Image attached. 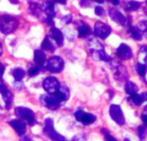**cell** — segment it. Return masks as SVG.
<instances>
[{"label":"cell","instance_id":"1","mask_svg":"<svg viewBox=\"0 0 147 141\" xmlns=\"http://www.w3.org/2000/svg\"><path fill=\"white\" fill-rule=\"evenodd\" d=\"M19 24V21L9 15H3L0 16V31L4 34L13 33Z\"/></svg>","mask_w":147,"mask_h":141},{"label":"cell","instance_id":"2","mask_svg":"<svg viewBox=\"0 0 147 141\" xmlns=\"http://www.w3.org/2000/svg\"><path fill=\"white\" fill-rule=\"evenodd\" d=\"M16 115L20 118V120L27 122L28 125L33 126L36 123V118L34 111L30 109L24 108V107H18L15 109Z\"/></svg>","mask_w":147,"mask_h":141},{"label":"cell","instance_id":"3","mask_svg":"<svg viewBox=\"0 0 147 141\" xmlns=\"http://www.w3.org/2000/svg\"><path fill=\"white\" fill-rule=\"evenodd\" d=\"M43 132L47 136H48L53 141H61L65 140V138L62 135H60L59 133H57L56 130L54 129L53 121L52 119L48 118V119L46 120Z\"/></svg>","mask_w":147,"mask_h":141},{"label":"cell","instance_id":"4","mask_svg":"<svg viewBox=\"0 0 147 141\" xmlns=\"http://www.w3.org/2000/svg\"><path fill=\"white\" fill-rule=\"evenodd\" d=\"M109 16L113 21H115L116 23L122 27H127L129 28L131 26V20L127 17H126L119 9L116 8H112L109 9Z\"/></svg>","mask_w":147,"mask_h":141},{"label":"cell","instance_id":"5","mask_svg":"<svg viewBox=\"0 0 147 141\" xmlns=\"http://www.w3.org/2000/svg\"><path fill=\"white\" fill-rule=\"evenodd\" d=\"M63 68H64V61L60 57L53 56L48 59L47 65V71L56 73V72H61Z\"/></svg>","mask_w":147,"mask_h":141},{"label":"cell","instance_id":"6","mask_svg":"<svg viewBox=\"0 0 147 141\" xmlns=\"http://www.w3.org/2000/svg\"><path fill=\"white\" fill-rule=\"evenodd\" d=\"M111 28L109 25L102 22H96L95 24L94 28V34L96 36L101 38V39H105L107 38L110 34H111Z\"/></svg>","mask_w":147,"mask_h":141},{"label":"cell","instance_id":"7","mask_svg":"<svg viewBox=\"0 0 147 141\" xmlns=\"http://www.w3.org/2000/svg\"><path fill=\"white\" fill-rule=\"evenodd\" d=\"M60 84L54 77H48L43 81V88L48 94H53L60 88Z\"/></svg>","mask_w":147,"mask_h":141},{"label":"cell","instance_id":"8","mask_svg":"<svg viewBox=\"0 0 147 141\" xmlns=\"http://www.w3.org/2000/svg\"><path fill=\"white\" fill-rule=\"evenodd\" d=\"M110 116L114 121H115L118 125H123L125 123V117L121 108L119 105L112 104L109 109Z\"/></svg>","mask_w":147,"mask_h":141},{"label":"cell","instance_id":"9","mask_svg":"<svg viewBox=\"0 0 147 141\" xmlns=\"http://www.w3.org/2000/svg\"><path fill=\"white\" fill-rule=\"evenodd\" d=\"M42 103H44V105L51 110H56L60 107L61 102L58 99L54 93L44 96H42Z\"/></svg>","mask_w":147,"mask_h":141},{"label":"cell","instance_id":"10","mask_svg":"<svg viewBox=\"0 0 147 141\" xmlns=\"http://www.w3.org/2000/svg\"><path fill=\"white\" fill-rule=\"evenodd\" d=\"M75 118L78 121L84 124V125H90L94 123L96 120V117L90 113H86L82 110H78L75 113Z\"/></svg>","mask_w":147,"mask_h":141},{"label":"cell","instance_id":"11","mask_svg":"<svg viewBox=\"0 0 147 141\" xmlns=\"http://www.w3.org/2000/svg\"><path fill=\"white\" fill-rule=\"evenodd\" d=\"M117 56L121 59H130L133 57V52L132 49L127 45V44H121L116 50Z\"/></svg>","mask_w":147,"mask_h":141},{"label":"cell","instance_id":"12","mask_svg":"<svg viewBox=\"0 0 147 141\" xmlns=\"http://www.w3.org/2000/svg\"><path fill=\"white\" fill-rule=\"evenodd\" d=\"M0 94L2 95V96L3 98V101L5 102L6 109H9L10 107H11L12 102H13V95H12V93L8 90V88L4 84H0Z\"/></svg>","mask_w":147,"mask_h":141},{"label":"cell","instance_id":"13","mask_svg":"<svg viewBox=\"0 0 147 141\" xmlns=\"http://www.w3.org/2000/svg\"><path fill=\"white\" fill-rule=\"evenodd\" d=\"M9 125L19 135H23L26 133L27 126H26L25 121H23L22 120H19V119L12 120L11 121H9Z\"/></svg>","mask_w":147,"mask_h":141},{"label":"cell","instance_id":"14","mask_svg":"<svg viewBox=\"0 0 147 141\" xmlns=\"http://www.w3.org/2000/svg\"><path fill=\"white\" fill-rule=\"evenodd\" d=\"M49 36L55 40V42L57 43L58 46L60 47V46L63 45V43H64V36H63L62 32L59 28H55L54 26L52 27L51 29L49 30Z\"/></svg>","mask_w":147,"mask_h":141},{"label":"cell","instance_id":"15","mask_svg":"<svg viewBox=\"0 0 147 141\" xmlns=\"http://www.w3.org/2000/svg\"><path fill=\"white\" fill-rule=\"evenodd\" d=\"M41 9L42 10H44L47 16V17L50 18H53L56 15L55 12V8H54V3L53 1L51 0H47L45 1L42 4H41Z\"/></svg>","mask_w":147,"mask_h":141},{"label":"cell","instance_id":"16","mask_svg":"<svg viewBox=\"0 0 147 141\" xmlns=\"http://www.w3.org/2000/svg\"><path fill=\"white\" fill-rule=\"evenodd\" d=\"M78 36L80 38H84V37L88 36L90 34V26L86 22H82V21H80L78 22Z\"/></svg>","mask_w":147,"mask_h":141},{"label":"cell","instance_id":"17","mask_svg":"<svg viewBox=\"0 0 147 141\" xmlns=\"http://www.w3.org/2000/svg\"><path fill=\"white\" fill-rule=\"evenodd\" d=\"M34 61L37 66H42L46 62V54L42 50H35L34 55Z\"/></svg>","mask_w":147,"mask_h":141},{"label":"cell","instance_id":"18","mask_svg":"<svg viewBox=\"0 0 147 141\" xmlns=\"http://www.w3.org/2000/svg\"><path fill=\"white\" fill-rule=\"evenodd\" d=\"M115 78L117 80H120V81H125V80H127V78H128L127 70L124 66H121V65H118L117 68H116V72H115Z\"/></svg>","mask_w":147,"mask_h":141},{"label":"cell","instance_id":"19","mask_svg":"<svg viewBox=\"0 0 147 141\" xmlns=\"http://www.w3.org/2000/svg\"><path fill=\"white\" fill-rule=\"evenodd\" d=\"M94 57L96 59L103 60V61H106V62H111L112 61V58L109 55L107 54V53L105 52V50L103 48L96 51L94 53Z\"/></svg>","mask_w":147,"mask_h":141},{"label":"cell","instance_id":"20","mask_svg":"<svg viewBox=\"0 0 147 141\" xmlns=\"http://www.w3.org/2000/svg\"><path fill=\"white\" fill-rule=\"evenodd\" d=\"M125 90H126V92H127L128 95L133 96V95H134V94H137L139 88H138V86H137L134 83L129 81V82H127L126 86H125Z\"/></svg>","mask_w":147,"mask_h":141},{"label":"cell","instance_id":"21","mask_svg":"<svg viewBox=\"0 0 147 141\" xmlns=\"http://www.w3.org/2000/svg\"><path fill=\"white\" fill-rule=\"evenodd\" d=\"M41 47H42V49H44L46 51H49V52H53V50H54V47L52 44V42L50 41L48 36H46L44 38V40L41 43Z\"/></svg>","mask_w":147,"mask_h":141},{"label":"cell","instance_id":"22","mask_svg":"<svg viewBox=\"0 0 147 141\" xmlns=\"http://www.w3.org/2000/svg\"><path fill=\"white\" fill-rule=\"evenodd\" d=\"M128 29H129V32H130V34H131V35L133 36L134 39H135V40H140L142 39V34H141V32L139 30L138 28H135V27H134V26L131 25V26L128 28Z\"/></svg>","mask_w":147,"mask_h":141},{"label":"cell","instance_id":"23","mask_svg":"<svg viewBox=\"0 0 147 141\" xmlns=\"http://www.w3.org/2000/svg\"><path fill=\"white\" fill-rule=\"evenodd\" d=\"M12 75L15 78L16 81H21L25 77L26 72L24 70H22L21 68H16V69L12 71Z\"/></svg>","mask_w":147,"mask_h":141},{"label":"cell","instance_id":"24","mask_svg":"<svg viewBox=\"0 0 147 141\" xmlns=\"http://www.w3.org/2000/svg\"><path fill=\"white\" fill-rule=\"evenodd\" d=\"M140 3L137 2V1H129L127 3L126 6H125V9L127 11H132V10H137L140 7Z\"/></svg>","mask_w":147,"mask_h":141},{"label":"cell","instance_id":"25","mask_svg":"<svg viewBox=\"0 0 147 141\" xmlns=\"http://www.w3.org/2000/svg\"><path fill=\"white\" fill-rule=\"evenodd\" d=\"M29 9L32 12V14H34V16H39V14L41 12L42 9H41V4H39L37 3H30L29 4Z\"/></svg>","mask_w":147,"mask_h":141},{"label":"cell","instance_id":"26","mask_svg":"<svg viewBox=\"0 0 147 141\" xmlns=\"http://www.w3.org/2000/svg\"><path fill=\"white\" fill-rule=\"evenodd\" d=\"M137 28L141 32V34L147 38V21H141L138 23Z\"/></svg>","mask_w":147,"mask_h":141},{"label":"cell","instance_id":"27","mask_svg":"<svg viewBox=\"0 0 147 141\" xmlns=\"http://www.w3.org/2000/svg\"><path fill=\"white\" fill-rule=\"evenodd\" d=\"M129 99H131L133 101V103L135 105H137V106L141 105L142 103L145 101L143 96H142V95H139V94H134V95L131 96V98H129Z\"/></svg>","mask_w":147,"mask_h":141},{"label":"cell","instance_id":"28","mask_svg":"<svg viewBox=\"0 0 147 141\" xmlns=\"http://www.w3.org/2000/svg\"><path fill=\"white\" fill-rule=\"evenodd\" d=\"M136 70H137V72H138V73H139L140 76L145 77L147 72V65H144V64L139 63V64L137 65Z\"/></svg>","mask_w":147,"mask_h":141},{"label":"cell","instance_id":"29","mask_svg":"<svg viewBox=\"0 0 147 141\" xmlns=\"http://www.w3.org/2000/svg\"><path fill=\"white\" fill-rule=\"evenodd\" d=\"M40 71V66H37V65H36V66H33L32 68H30V69L28 70V75H29L30 77H34V76H36L37 74H39Z\"/></svg>","mask_w":147,"mask_h":141},{"label":"cell","instance_id":"30","mask_svg":"<svg viewBox=\"0 0 147 141\" xmlns=\"http://www.w3.org/2000/svg\"><path fill=\"white\" fill-rule=\"evenodd\" d=\"M138 133H139L140 138L141 140H144L147 134L146 128L145 127H143V126H140V127L139 128V129H138Z\"/></svg>","mask_w":147,"mask_h":141},{"label":"cell","instance_id":"31","mask_svg":"<svg viewBox=\"0 0 147 141\" xmlns=\"http://www.w3.org/2000/svg\"><path fill=\"white\" fill-rule=\"evenodd\" d=\"M95 14L98 16H105L106 12L102 6H96L95 9Z\"/></svg>","mask_w":147,"mask_h":141},{"label":"cell","instance_id":"32","mask_svg":"<svg viewBox=\"0 0 147 141\" xmlns=\"http://www.w3.org/2000/svg\"><path fill=\"white\" fill-rule=\"evenodd\" d=\"M102 132L104 133V134H105V136H106V140L107 141H117V140H116L115 138H114L113 136H111V135L109 134V133L107 130L102 129Z\"/></svg>","mask_w":147,"mask_h":141},{"label":"cell","instance_id":"33","mask_svg":"<svg viewBox=\"0 0 147 141\" xmlns=\"http://www.w3.org/2000/svg\"><path fill=\"white\" fill-rule=\"evenodd\" d=\"M72 16L71 15H67V16H64L63 17V19H62V22L65 23V24H69V23H71V22H72Z\"/></svg>","mask_w":147,"mask_h":141},{"label":"cell","instance_id":"34","mask_svg":"<svg viewBox=\"0 0 147 141\" xmlns=\"http://www.w3.org/2000/svg\"><path fill=\"white\" fill-rule=\"evenodd\" d=\"M80 5L82 7H90V0H81Z\"/></svg>","mask_w":147,"mask_h":141},{"label":"cell","instance_id":"35","mask_svg":"<svg viewBox=\"0 0 147 141\" xmlns=\"http://www.w3.org/2000/svg\"><path fill=\"white\" fill-rule=\"evenodd\" d=\"M4 69H5L4 65H3V64L0 62V78H3V72H4Z\"/></svg>","mask_w":147,"mask_h":141},{"label":"cell","instance_id":"36","mask_svg":"<svg viewBox=\"0 0 147 141\" xmlns=\"http://www.w3.org/2000/svg\"><path fill=\"white\" fill-rule=\"evenodd\" d=\"M141 118H142V121H143L144 124L147 127V114H143L141 115Z\"/></svg>","mask_w":147,"mask_h":141},{"label":"cell","instance_id":"37","mask_svg":"<svg viewBox=\"0 0 147 141\" xmlns=\"http://www.w3.org/2000/svg\"><path fill=\"white\" fill-rule=\"evenodd\" d=\"M20 141H33L29 137H28V136H23V137H22L21 139H20Z\"/></svg>","mask_w":147,"mask_h":141},{"label":"cell","instance_id":"38","mask_svg":"<svg viewBox=\"0 0 147 141\" xmlns=\"http://www.w3.org/2000/svg\"><path fill=\"white\" fill-rule=\"evenodd\" d=\"M53 2L58 3H61V4H65L66 3V0H52Z\"/></svg>","mask_w":147,"mask_h":141},{"label":"cell","instance_id":"39","mask_svg":"<svg viewBox=\"0 0 147 141\" xmlns=\"http://www.w3.org/2000/svg\"><path fill=\"white\" fill-rule=\"evenodd\" d=\"M107 1H109V3H113L114 5H117V4L120 3V0H107Z\"/></svg>","mask_w":147,"mask_h":141},{"label":"cell","instance_id":"40","mask_svg":"<svg viewBox=\"0 0 147 141\" xmlns=\"http://www.w3.org/2000/svg\"><path fill=\"white\" fill-rule=\"evenodd\" d=\"M2 53H3V46H2V43L0 41V56L2 55Z\"/></svg>","mask_w":147,"mask_h":141},{"label":"cell","instance_id":"41","mask_svg":"<svg viewBox=\"0 0 147 141\" xmlns=\"http://www.w3.org/2000/svg\"><path fill=\"white\" fill-rule=\"evenodd\" d=\"M94 1L96 2V3H102L104 2V0H94Z\"/></svg>","mask_w":147,"mask_h":141},{"label":"cell","instance_id":"42","mask_svg":"<svg viewBox=\"0 0 147 141\" xmlns=\"http://www.w3.org/2000/svg\"><path fill=\"white\" fill-rule=\"evenodd\" d=\"M145 63H146V65H147V53H146V57H145Z\"/></svg>","mask_w":147,"mask_h":141},{"label":"cell","instance_id":"43","mask_svg":"<svg viewBox=\"0 0 147 141\" xmlns=\"http://www.w3.org/2000/svg\"><path fill=\"white\" fill-rule=\"evenodd\" d=\"M125 141H130V140L129 139H125Z\"/></svg>","mask_w":147,"mask_h":141},{"label":"cell","instance_id":"44","mask_svg":"<svg viewBox=\"0 0 147 141\" xmlns=\"http://www.w3.org/2000/svg\"><path fill=\"white\" fill-rule=\"evenodd\" d=\"M146 3H147V0H146Z\"/></svg>","mask_w":147,"mask_h":141},{"label":"cell","instance_id":"45","mask_svg":"<svg viewBox=\"0 0 147 141\" xmlns=\"http://www.w3.org/2000/svg\"><path fill=\"white\" fill-rule=\"evenodd\" d=\"M61 141H65V140H61Z\"/></svg>","mask_w":147,"mask_h":141}]
</instances>
